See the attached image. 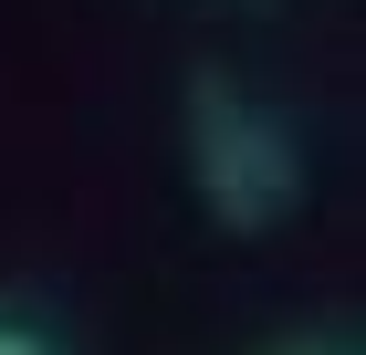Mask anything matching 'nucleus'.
Returning a JSON list of instances; mask_svg holds the SVG:
<instances>
[{
	"instance_id": "obj_1",
	"label": "nucleus",
	"mask_w": 366,
	"mask_h": 355,
	"mask_svg": "<svg viewBox=\"0 0 366 355\" xmlns=\"http://www.w3.org/2000/svg\"><path fill=\"white\" fill-rule=\"evenodd\" d=\"M189 178H199L220 230H272L304 199V146H293V126L272 105H252L220 74H199L189 84Z\"/></svg>"
},
{
	"instance_id": "obj_2",
	"label": "nucleus",
	"mask_w": 366,
	"mask_h": 355,
	"mask_svg": "<svg viewBox=\"0 0 366 355\" xmlns=\"http://www.w3.org/2000/svg\"><path fill=\"white\" fill-rule=\"evenodd\" d=\"M0 355H63V345L31 324V314H11V303H0Z\"/></svg>"
},
{
	"instance_id": "obj_3",
	"label": "nucleus",
	"mask_w": 366,
	"mask_h": 355,
	"mask_svg": "<svg viewBox=\"0 0 366 355\" xmlns=\"http://www.w3.org/2000/svg\"><path fill=\"white\" fill-rule=\"evenodd\" d=\"M293 355H325V345H293Z\"/></svg>"
}]
</instances>
